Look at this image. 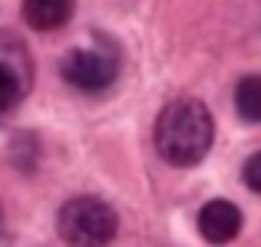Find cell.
I'll return each mask as SVG.
<instances>
[{"label": "cell", "instance_id": "7a4b0ae2", "mask_svg": "<svg viewBox=\"0 0 261 247\" xmlns=\"http://www.w3.org/2000/svg\"><path fill=\"white\" fill-rule=\"evenodd\" d=\"M57 234L68 247H106L117 234V212L103 199L76 196L57 212Z\"/></svg>", "mask_w": 261, "mask_h": 247}, {"label": "cell", "instance_id": "6da1fadb", "mask_svg": "<svg viewBox=\"0 0 261 247\" xmlns=\"http://www.w3.org/2000/svg\"><path fill=\"white\" fill-rule=\"evenodd\" d=\"M212 139H215V122L210 109L193 98H179L161 112L155 122V147L161 158L171 166L188 169L207 158Z\"/></svg>", "mask_w": 261, "mask_h": 247}, {"label": "cell", "instance_id": "8992f818", "mask_svg": "<svg viewBox=\"0 0 261 247\" xmlns=\"http://www.w3.org/2000/svg\"><path fill=\"white\" fill-rule=\"evenodd\" d=\"M22 16L33 30H57L73 16V0H22Z\"/></svg>", "mask_w": 261, "mask_h": 247}, {"label": "cell", "instance_id": "5b68a950", "mask_svg": "<svg viewBox=\"0 0 261 247\" xmlns=\"http://www.w3.org/2000/svg\"><path fill=\"white\" fill-rule=\"evenodd\" d=\"M199 231L210 244H228L242 231V212L226 199L207 201L199 212Z\"/></svg>", "mask_w": 261, "mask_h": 247}, {"label": "cell", "instance_id": "ba28073f", "mask_svg": "<svg viewBox=\"0 0 261 247\" xmlns=\"http://www.w3.org/2000/svg\"><path fill=\"white\" fill-rule=\"evenodd\" d=\"M242 179L253 193H261V152H253L242 166Z\"/></svg>", "mask_w": 261, "mask_h": 247}, {"label": "cell", "instance_id": "9c48e42d", "mask_svg": "<svg viewBox=\"0 0 261 247\" xmlns=\"http://www.w3.org/2000/svg\"><path fill=\"white\" fill-rule=\"evenodd\" d=\"M0 223H3V212H0Z\"/></svg>", "mask_w": 261, "mask_h": 247}, {"label": "cell", "instance_id": "52a82bcc", "mask_svg": "<svg viewBox=\"0 0 261 247\" xmlns=\"http://www.w3.org/2000/svg\"><path fill=\"white\" fill-rule=\"evenodd\" d=\"M234 106L245 122H261V76L258 73L240 79V85L234 90Z\"/></svg>", "mask_w": 261, "mask_h": 247}, {"label": "cell", "instance_id": "277c9868", "mask_svg": "<svg viewBox=\"0 0 261 247\" xmlns=\"http://www.w3.org/2000/svg\"><path fill=\"white\" fill-rule=\"evenodd\" d=\"M33 85V60L24 41L14 33H0V117L16 109Z\"/></svg>", "mask_w": 261, "mask_h": 247}, {"label": "cell", "instance_id": "3957f363", "mask_svg": "<svg viewBox=\"0 0 261 247\" xmlns=\"http://www.w3.org/2000/svg\"><path fill=\"white\" fill-rule=\"evenodd\" d=\"M120 71V57L109 46H85L71 49L60 63V73L73 90L82 93H103L112 87Z\"/></svg>", "mask_w": 261, "mask_h": 247}]
</instances>
